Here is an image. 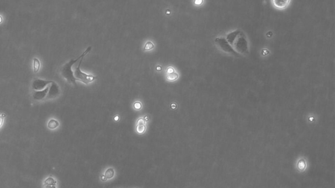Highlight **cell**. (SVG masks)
<instances>
[{"mask_svg":"<svg viewBox=\"0 0 335 188\" xmlns=\"http://www.w3.org/2000/svg\"><path fill=\"white\" fill-rule=\"evenodd\" d=\"M91 49H92V47L89 46L88 48H87V50L84 52V53L82 54L80 56H79V58H77L76 60H73V59H71V60L70 62L66 63L65 65H63L62 67L61 70H60L61 74L62 75V77L64 78L69 83L76 85V80L75 77H74L73 71L72 70V66L79 60H80V59H81V58H83V57L85 55H86L88 52H89L90 50H91Z\"/></svg>","mask_w":335,"mask_h":188,"instance_id":"obj_1","label":"cell"},{"mask_svg":"<svg viewBox=\"0 0 335 188\" xmlns=\"http://www.w3.org/2000/svg\"><path fill=\"white\" fill-rule=\"evenodd\" d=\"M227 39L230 44L232 45L237 52H246L247 51V41L245 37L242 35L240 31H235L232 32L227 36Z\"/></svg>","mask_w":335,"mask_h":188,"instance_id":"obj_2","label":"cell"},{"mask_svg":"<svg viewBox=\"0 0 335 188\" xmlns=\"http://www.w3.org/2000/svg\"><path fill=\"white\" fill-rule=\"evenodd\" d=\"M82 60H83V58L81 59V61L79 62L77 67H76V69L74 70L73 75L76 80H80V81H82L83 82L87 84L88 82L94 81V80L96 78V77L92 76V75L87 74L86 73H84L81 71V64Z\"/></svg>","mask_w":335,"mask_h":188,"instance_id":"obj_3","label":"cell"},{"mask_svg":"<svg viewBox=\"0 0 335 188\" xmlns=\"http://www.w3.org/2000/svg\"><path fill=\"white\" fill-rule=\"evenodd\" d=\"M52 82L51 80L35 78L32 82V88L34 91H41L49 86Z\"/></svg>","mask_w":335,"mask_h":188,"instance_id":"obj_4","label":"cell"},{"mask_svg":"<svg viewBox=\"0 0 335 188\" xmlns=\"http://www.w3.org/2000/svg\"><path fill=\"white\" fill-rule=\"evenodd\" d=\"M60 93V90L59 86H58V85L56 82L52 81V82L49 86V92H48V94L46 99H54L56 98L58 95H59Z\"/></svg>","mask_w":335,"mask_h":188,"instance_id":"obj_5","label":"cell"},{"mask_svg":"<svg viewBox=\"0 0 335 188\" xmlns=\"http://www.w3.org/2000/svg\"><path fill=\"white\" fill-rule=\"evenodd\" d=\"M49 86L43 90L34 91L33 94V98L37 101H42L45 99L47 98L48 92H49Z\"/></svg>","mask_w":335,"mask_h":188,"instance_id":"obj_6","label":"cell"},{"mask_svg":"<svg viewBox=\"0 0 335 188\" xmlns=\"http://www.w3.org/2000/svg\"><path fill=\"white\" fill-rule=\"evenodd\" d=\"M216 41L219 44V45L225 51L235 54L236 52L235 51V50H234L232 47L229 45L228 42H227V40L225 39L224 38H218L216 39Z\"/></svg>","mask_w":335,"mask_h":188,"instance_id":"obj_7","label":"cell"},{"mask_svg":"<svg viewBox=\"0 0 335 188\" xmlns=\"http://www.w3.org/2000/svg\"><path fill=\"white\" fill-rule=\"evenodd\" d=\"M146 129L145 126V121L143 118H139L137 121V124L136 130L137 133L142 134L145 132Z\"/></svg>","mask_w":335,"mask_h":188,"instance_id":"obj_8","label":"cell"},{"mask_svg":"<svg viewBox=\"0 0 335 188\" xmlns=\"http://www.w3.org/2000/svg\"><path fill=\"white\" fill-rule=\"evenodd\" d=\"M167 79L170 81L176 80L178 78V74L175 71L174 69L172 67H169L167 69Z\"/></svg>","mask_w":335,"mask_h":188,"instance_id":"obj_9","label":"cell"},{"mask_svg":"<svg viewBox=\"0 0 335 188\" xmlns=\"http://www.w3.org/2000/svg\"><path fill=\"white\" fill-rule=\"evenodd\" d=\"M296 167H297V169L300 172L305 170L306 168V162L305 159H300V160H299V162H297V164H296Z\"/></svg>","mask_w":335,"mask_h":188,"instance_id":"obj_10","label":"cell"},{"mask_svg":"<svg viewBox=\"0 0 335 188\" xmlns=\"http://www.w3.org/2000/svg\"><path fill=\"white\" fill-rule=\"evenodd\" d=\"M114 174H115V171H114V169L112 168L108 169L105 173V176L107 179L112 178L114 176Z\"/></svg>","mask_w":335,"mask_h":188,"instance_id":"obj_11","label":"cell"},{"mask_svg":"<svg viewBox=\"0 0 335 188\" xmlns=\"http://www.w3.org/2000/svg\"><path fill=\"white\" fill-rule=\"evenodd\" d=\"M58 126H59V123L58 122L57 120L54 119L51 120L49 123H48V127L51 129V130H54V129L56 128Z\"/></svg>","mask_w":335,"mask_h":188,"instance_id":"obj_12","label":"cell"},{"mask_svg":"<svg viewBox=\"0 0 335 188\" xmlns=\"http://www.w3.org/2000/svg\"><path fill=\"white\" fill-rule=\"evenodd\" d=\"M40 66H41V64H40L39 60H38V58H34V65H33L34 73H37V72L39 71V69H40Z\"/></svg>","mask_w":335,"mask_h":188,"instance_id":"obj_13","label":"cell"},{"mask_svg":"<svg viewBox=\"0 0 335 188\" xmlns=\"http://www.w3.org/2000/svg\"><path fill=\"white\" fill-rule=\"evenodd\" d=\"M274 3H276V6L280 7H283L286 6V5L288 3V1H276L274 2Z\"/></svg>","mask_w":335,"mask_h":188,"instance_id":"obj_14","label":"cell"},{"mask_svg":"<svg viewBox=\"0 0 335 188\" xmlns=\"http://www.w3.org/2000/svg\"><path fill=\"white\" fill-rule=\"evenodd\" d=\"M45 184L47 186H55L56 181L52 178H49L45 180Z\"/></svg>","mask_w":335,"mask_h":188,"instance_id":"obj_15","label":"cell"},{"mask_svg":"<svg viewBox=\"0 0 335 188\" xmlns=\"http://www.w3.org/2000/svg\"><path fill=\"white\" fill-rule=\"evenodd\" d=\"M153 47H154V45L153 44V42H151V41H149V42H146V44H145V47H144V50H151V49H152V48H153Z\"/></svg>","mask_w":335,"mask_h":188,"instance_id":"obj_16","label":"cell"},{"mask_svg":"<svg viewBox=\"0 0 335 188\" xmlns=\"http://www.w3.org/2000/svg\"><path fill=\"white\" fill-rule=\"evenodd\" d=\"M134 107L136 110H140L141 108V103H140V102H136V103L134 104Z\"/></svg>","mask_w":335,"mask_h":188,"instance_id":"obj_17","label":"cell"},{"mask_svg":"<svg viewBox=\"0 0 335 188\" xmlns=\"http://www.w3.org/2000/svg\"><path fill=\"white\" fill-rule=\"evenodd\" d=\"M5 117V114H2L0 115V127H2V126L3 125V120H4V118Z\"/></svg>","mask_w":335,"mask_h":188,"instance_id":"obj_18","label":"cell"},{"mask_svg":"<svg viewBox=\"0 0 335 188\" xmlns=\"http://www.w3.org/2000/svg\"><path fill=\"white\" fill-rule=\"evenodd\" d=\"M101 180H102V181H105L106 180H107V178H105V175H102V176H101Z\"/></svg>","mask_w":335,"mask_h":188,"instance_id":"obj_19","label":"cell"},{"mask_svg":"<svg viewBox=\"0 0 335 188\" xmlns=\"http://www.w3.org/2000/svg\"><path fill=\"white\" fill-rule=\"evenodd\" d=\"M46 188H56L55 186H46Z\"/></svg>","mask_w":335,"mask_h":188,"instance_id":"obj_20","label":"cell"},{"mask_svg":"<svg viewBox=\"0 0 335 188\" xmlns=\"http://www.w3.org/2000/svg\"><path fill=\"white\" fill-rule=\"evenodd\" d=\"M171 106H172V109H175V108H176V104H174V103H173V104H172Z\"/></svg>","mask_w":335,"mask_h":188,"instance_id":"obj_21","label":"cell"},{"mask_svg":"<svg viewBox=\"0 0 335 188\" xmlns=\"http://www.w3.org/2000/svg\"><path fill=\"white\" fill-rule=\"evenodd\" d=\"M114 119H115V121H118V120H119V116H116L115 117Z\"/></svg>","mask_w":335,"mask_h":188,"instance_id":"obj_22","label":"cell"},{"mask_svg":"<svg viewBox=\"0 0 335 188\" xmlns=\"http://www.w3.org/2000/svg\"><path fill=\"white\" fill-rule=\"evenodd\" d=\"M157 71H161L162 69V67L161 66H157Z\"/></svg>","mask_w":335,"mask_h":188,"instance_id":"obj_23","label":"cell"},{"mask_svg":"<svg viewBox=\"0 0 335 188\" xmlns=\"http://www.w3.org/2000/svg\"><path fill=\"white\" fill-rule=\"evenodd\" d=\"M143 119H144V120H145V122H148V121H149V119H148V116H145V117L144 118H143Z\"/></svg>","mask_w":335,"mask_h":188,"instance_id":"obj_24","label":"cell"},{"mask_svg":"<svg viewBox=\"0 0 335 188\" xmlns=\"http://www.w3.org/2000/svg\"><path fill=\"white\" fill-rule=\"evenodd\" d=\"M2 22V17L0 16V23H1Z\"/></svg>","mask_w":335,"mask_h":188,"instance_id":"obj_25","label":"cell"},{"mask_svg":"<svg viewBox=\"0 0 335 188\" xmlns=\"http://www.w3.org/2000/svg\"><path fill=\"white\" fill-rule=\"evenodd\" d=\"M201 2H202L201 1H200V2H197V1H196V2H195V3H196V4H198V3H200Z\"/></svg>","mask_w":335,"mask_h":188,"instance_id":"obj_26","label":"cell"},{"mask_svg":"<svg viewBox=\"0 0 335 188\" xmlns=\"http://www.w3.org/2000/svg\"><path fill=\"white\" fill-rule=\"evenodd\" d=\"M167 13L169 14V13H170V11H167Z\"/></svg>","mask_w":335,"mask_h":188,"instance_id":"obj_27","label":"cell"}]
</instances>
